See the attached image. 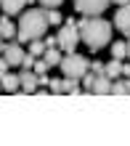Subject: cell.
Segmentation results:
<instances>
[{
    "label": "cell",
    "mask_w": 130,
    "mask_h": 146,
    "mask_svg": "<svg viewBox=\"0 0 130 146\" xmlns=\"http://www.w3.org/2000/svg\"><path fill=\"white\" fill-rule=\"evenodd\" d=\"M96 77H98L96 72H85V74H82V88L88 90V93H93V85H96Z\"/></svg>",
    "instance_id": "19"
},
{
    "label": "cell",
    "mask_w": 130,
    "mask_h": 146,
    "mask_svg": "<svg viewBox=\"0 0 130 146\" xmlns=\"http://www.w3.org/2000/svg\"><path fill=\"white\" fill-rule=\"evenodd\" d=\"M109 3L111 0H74V8L82 16H101L109 8Z\"/></svg>",
    "instance_id": "5"
},
{
    "label": "cell",
    "mask_w": 130,
    "mask_h": 146,
    "mask_svg": "<svg viewBox=\"0 0 130 146\" xmlns=\"http://www.w3.org/2000/svg\"><path fill=\"white\" fill-rule=\"evenodd\" d=\"M48 24H61V13H58V8H50V11H48Z\"/></svg>",
    "instance_id": "20"
},
{
    "label": "cell",
    "mask_w": 130,
    "mask_h": 146,
    "mask_svg": "<svg viewBox=\"0 0 130 146\" xmlns=\"http://www.w3.org/2000/svg\"><path fill=\"white\" fill-rule=\"evenodd\" d=\"M16 32H19V27H13V21L8 19V13H3V19H0V35H3L5 40H11Z\"/></svg>",
    "instance_id": "10"
},
{
    "label": "cell",
    "mask_w": 130,
    "mask_h": 146,
    "mask_svg": "<svg viewBox=\"0 0 130 146\" xmlns=\"http://www.w3.org/2000/svg\"><path fill=\"white\" fill-rule=\"evenodd\" d=\"M50 90H53V93H61V80H50Z\"/></svg>",
    "instance_id": "25"
},
{
    "label": "cell",
    "mask_w": 130,
    "mask_h": 146,
    "mask_svg": "<svg viewBox=\"0 0 130 146\" xmlns=\"http://www.w3.org/2000/svg\"><path fill=\"white\" fill-rule=\"evenodd\" d=\"M58 48L64 50V53H74V48H77V42H80V21H74V19H66L61 24V29H58Z\"/></svg>",
    "instance_id": "3"
},
{
    "label": "cell",
    "mask_w": 130,
    "mask_h": 146,
    "mask_svg": "<svg viewBox=\"0 0 130 146\" xmlns=\"http://www.w3.org/2000/svg\"><path fill=\"white\" fill-rule=\"evenodd\" d=\"M127 56H130V40H127Z\"/></svg>",
    "instance_id": "29"
},
{
    "label": "cell",
    "mask_w": 130,
    "mask_h": 146,
    "mask_svg": "<svg viewBox=\"0 0 130 146\" xmlns=\"http://www.w3.org/2000/svg\"><path fill=\"white\" fill-rule=\"evenodd\" d=\"M0 80H3V90H5V93H13V90H19V88H21L19 74H8V72H5Z\"/></svg>",
    "instance_id": "11"
},
{
    "label": "cell",
    "mask_w": 130,
    "mask_h": 146,
    "mask_svg": "<svg viewBox=\"0 0 130 146\" xmlns=\"http://www.w3.org/2000/svg\"><path fill=\"white\" fill-rule=\"evenodd\" d=\"M90 72H96V74H106V64L93 61V64H90Z\"/></svg>",
    "instance_id": "23"
},
{
    "label": "cell",
    "mask_w": 130,
    "mask_h": 146,
    "mask_svg": "<svg viewBox=\"0 0 130 146\" xmlns=\"http://www.w3.org/2000/svg\"><path fill=\"white\" fill-rule=\"evenodd\" d=\"M93 93H98V96H106V93H111V77L98 74V77H96V85H93Z\"/></svg>",
    "instance_id": "9"
},
{
    "label": "cell",
    "mask_w": 130,
    "mask_h": 146,
    "mask_svg": "<svg viewBox=\"0 0 130 146\" xmlns=\"http://www.w3.org/2000/svg\"><path fill=\"white\" fill-rule=\"evenodd\" d=\"M111 3H119V5H127L130 0H111Z\"/></svg>",
    "instance_id": "28"
},
{
    "label": "cell",
    "mask_w": 130,
    "mask_h": 146,
    "mask_svg": "<svg viewBox=\"0 0 130 146\" xmlns=\"http://www.w3.org/2000/svg\"><path fill=\"white\" fill-rule=\"evenodd\" d=\"M80 37H82L85 45L96 53V50H101L103 45H109V40H111V24L98 19V16H85V19L80 21Z\"/></svg>",
    "instance_id": "1"
},
{
    "label": "cell",
    "mask_w": 130,
    "mask_h": 146,
    "mask_svg": "<svg viewBox=\"0 0 130 146\" xmlns=\"http://www.w3.org/2000/svg\"><path fill=\"white\" fill-rule=\"evenodd\" d=\"M114 27H117L119 32H125V35H130V3L117 8V13H114Z\"/></svg>",
    "instance_id": "7"
},
{
    "label": "cell",
    "mask_w": 130,
    "mask_h": 146,
    "mask_svg": "<svg viewBox=\"0 0 130 146\" xmlns=\"http://www.w3.org/2000/svg\"><path fill=\"white\" fill-rule=\"evenodd\" d=\"M3 56H5V61L11 64V66H21V61H24V48H21V42H8L5 45V50H3Z\"/></svg>",
    "instance_id": "6"
},
{
    "label": "cell",
    "mask_w": 130,
    "mask_h": 146,
    "mask_svg": "<svg viewBox=\"0 0 130 146\" xmlns=\"http://www.w3.org/2000/svg\"><path fill=\"white\" fill-rule=\"evenodd\" d=\"M37 82H40V85H50V80H48V72H45V74H37Z\"/></svg>",
    "instance_id": "26"
},
{
    "label": "cell",
    "mask_w": 130,
    "mask_h": 146,
    "mask_svg": "<svg viewBox=\"0 0 130 146\" xmlns=\"http://www.w3.org/2000/svg\"><path fill=\"white\" fill-rule=\"evenodd\" d=\"M27 0H0V5H3V13L13 16V13H21V8Z\"/></svg>",
    "instance_id": "12"
},
{
    "label": "cell",
    "mask_w": 130,
    "mask_h": 146,
    "mask_svg": "<svg viewBox=\"0 0 130 146\" xmlns=\"http://www.w3.org/2000/svg\"><path fill=\"white\" fill-rule=\"evenodd\" d=\"M0 90H3V80H0Z\"/></svg>",
    "instance_id": "30"
},
{
    "label": "cell",
    "mask_w": 130,
    "mask_h": 146,
    "mask_svg": "<svg viewBox=\"0 0 130 146\" xmlns=\"http://www.w3.org/2000/svg\"><path fill=\"white\" fill-rule=\"evenodd\" d=\"M61 93H80L77 77H64V80H61Z\"/></svg>",
    "instance_id": "16"
},
{
    "label": "cell",
    "mask_w": 130,
    "mask_h": 146,
    "mask_svg": "<svg viewBox=\"0 0 130 146\" xmlns=\"http://www.w3.org/2000/svg\"><path fill=\"white\" fill-rule=\"evenodd\" d=\"M37 3L45 8V11H50V8H58V5L64 3V0H37Z\"/></svg>",
    "instance_id": "21"
},
{
    "label": "cell",
    "mask_w": 130,
    "mask_h": 146,
    "mask_svg": "<svg viewBox=\"0 0 130 146\" xmlns=\"http://www.w3.org/2000/svg\"><path fill=\"white\" fill-rule=\"evenodd\" d=\"M111 56H114V58H125L127 56V42H111Z\"/></svg>",
    "instance_id": "18"
},
{
    "label": "cell",
    "mask_w": 130,
    "mask_h": 146,
    "mask_svg": "<svg viewBox=\"0 0 130 146\" xmlns=\"http://www.w3.org/2000/svg\"><path fill=\"white\" fill-rule=\"evenodd\" d=\"M34 61H37V56L27 53V56H24V61H21V66H24V69H34Z\"/></svg>",
    "instance_id": "22"
},
{
    "label": "cell",
    "mask_w": 130,
    "mask_h": 146,
    "mask_svg": "<svg viewBox=\"0 0 130 146\" xmlns=\"http://www.w3.org/2000/svg\"><path fill=\"white\" fill-rule=\"evenodd\" d=\"M88 69H90V64H88L85 56H80V53H64V58H61L64 77H77V80H82V74Z\"/></svg>",
    "instance_id": "4"
},
{
    "label": "cell",
    "mask_w": 130,
    "mask_h": 146,
    "mask_svg": "<svg viewBox=\"0 0 130 146\" xmlns=\"http://www.w3.org/2000/svg\"><path fill=\"white\" fill-rule=\"evenodd\" d=\"M3 50H5V37L0 35V53H3Z\"/></svg>",
    "instance_id": "27"
},
{
    "label": "cell",
    "mask_w": 130,
    "mask_h": 146,
    "mask_svg": "<svg viewBox=\"0 0 130 146\" xmlns=\"http://www.w3.org/2000/svg\"><path fill=\"white\" fill-rule=\"evenodd\" d=\"M45 50H48L45 40H40V37H37V40H32V42H29V53H32V56H45Z\"/></svg>",
    "instance_id": "17"
},
{
    "label": "cell",
    "mask_w": 130,
    "mask_h": 146,
    "mask_svg": "<svg viewBox=\"0 0 130 146\" xmlns=\"http://www.w3.org/2000/svg\"><path fill=\"white\" fill-rule=\"evenodd\" d=\"M119 74H122V61L111 56V61L106 64V77H111V80H114V77H119Z\"/></svg>",
    "instance_id": "14"
},
{
    "label": "cell",
    "mask_w": 130,
    "mask_h": 146,
    "mask_svg": "<svg viewBox=\"0 0 130 146\" xmlns=\"http://www.w3.org/2000/svg\"><path fill=\"white\" fill-rule=\"evenodd\" d=\"M42 58L48 61V66H61V58H64V53H61V48L56 45V48H48Z\"/></svg>",
    "instance_id": "13"
},
{
    "label": "cell",
    "mask_w": 130,
    "mask_h": 146,
    "mask_svg": "<svg viewBox=\"0 0 130 146\" xmlns=\"http://www.w3.org/2000/svg\"><path fill=\"white\" fill-rule=\"evenodd\" d=\"M27 3H34V0H27Z\"/></svg>",
    "instance_id": "31"
},
{
    "label": "cell",
    "mask_w": 130,
    "mask_h": 146,
    "mask_svg": "<svg viewBox=\"0 0 130 146\" xmlns=\"http://www.w3.org/2000/svg\"><path fill=\"white\" fill-rule=\"evenodd\" d=\"M19 80H21V90L24 93H34L37 90V72L34 69H21V74H19Z\"/></svg>",
    "instance_id": "8"
},
{
    "label": "cell",
    "mask_w": 130,
    "mask_h": 146,
    "mask_svg": "<svg viewBox=\"0 0 130 146\" xmlns=\"http://www.w3.org/2000/svg\"><path fill=\"white\" fill-rule=\"evenodd\" d=\"M111 93H114V96H127V93H130V77H127V80L111 82Z\"/></svg>",
    "instance_id": "15"
},
{
    "label": "cell",
    "mask_w": 130,
    "mask_h": 146,
    "mask_svg": "<svg viewBox=\"0 0 130 146\" xmlns=\"http://www.w3.org/2000/svg\"><path fill=\"white\" fill-rule=\"evenodd\" d=\"M48 32V11L42 8H29V11L21 13L19 19V32H16V40L19 42H32L42 37Z\"/></svg>",
    "instance_id": "2"
},
{
    "label": "cell",
    "mask_w": 130,
    "mask_h": 146,
    "mask_svg": "<svg viewBox=\"0 0 130 146\" xmlns=\"http://www.w3.org/2000/svg\"><path fill=\"white\" fill-rule=\"evenodd\" d=\"M8 66H11V64L5 61V56H0V77H3V74L8 72Z\"/></svg>",
    "instance_id": "24"
}]
</instances>
